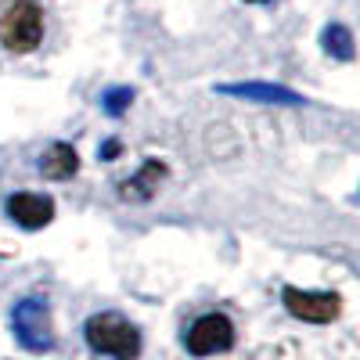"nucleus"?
<instances>
[{"label":"nucleus","mask_w":360,"mask_h":360,"mask_svg":"<svg viewBox=\"0 0 360 360\" xmlns=\"http://www.w3.org/2000/svg\"><path fill=\"white\" fill-rule=\"evenodd\" d=\"M184 346L191 356H213L227 353L234 346V324L227 314H202L184 335Z\"/></svg>","instance_id":"nucleus-5"},{"label":"nucleus","mask_w":360,"mask_h":360,"mask_svg":"<svg viewBox=\"0 0 360 360\" xmlns=\"http://www.w3.org/2000/svg\"><path fill=\"white\" fill-rule=\"evenodd\" d=\"M86 346L94 353H105L112 360H137L141 356V332L123 314H94L83 328Z\"/></svg>","instance_id":"nucleus-1"},{"label":"nucleus","mask_w":360,"mask_h":360,"mask_svg":"<svg viewBox=\"0 0 360 360\" xmlns=\"http://www.w3.org/2000/svg\"><path fill=\"white\" fill-rule=\"evenodd\" d=\"M130 105H134V90L130 86H112V90H105V94H101V108L108 115H123Z\"/></svg>","instance_id":"nucleus-11"},{"label":"nucleus","mask_w":360,"mask_h":360,"mask_svg":"<svg viewBox=\"0 0 360 360\" xmlns=\"http://www.w3.org/2000/svg\"><path fill=\"white\" fill-rule=\"evenodd\" d=\"M249 4H266V0H249Z\"/></svg>","instance_id":"nucleus-12"},{"label":"nucleus","mask_w":360,"mask_h":360,"mask_svg":"<svg viewBox=\"0 0 360 360\" xmlns=\"http://www.w3.org/2000/svg\"><path fill=\"white\" fill-rule=\"evenodd\" d=\"M44 40V15L33 0H15L0 18V44L11 54H29Z\"/></svg>","instance_id":"nucleus-3"},{"label":"nucleus","mask_w":360,"mask_h":360,"mask_svg":"<svg viewBox=\"0 0 360 360\" xmlns=\"http://www.w3.org/2000/svg\"><path fill=\"white\" fill-rule=\"evenodd\" d=\"M321 44H324V51L328 54H335L339 62H349L353 58V37H349V29L346 25H339V22H332L321 33Z\"/></svg>","instance_id":"nucleus-10"},{"label":"nucleus","mask_w":360,"mask_h":360,"mask_svg":"<svg viewBox=\"0 0 360 360\" xmlns=\"http://www.w3.org/2000/svg\"><path fill=\"white\" fill-rule=\"evenodd\" d=\"M8 217L25 231H40L54 220V198L40 191H15L8 198Z\"/></svg>","instance_id":"nucleus-6"},{"label":"nucleus","mask_w":360,"mask_h":360,"mask_svg":"<svg viewBox=\"0 0 360 360\" xmlns=\"http://www.w3.org/2000/svg\"><path fill=\"white\" fill-rule=\"evenodd\" d=\"M76 169H79V155H76V148L69 141H54L40 155V173L47 180H69Z\"/></svg>","instance_id":"nucleus-8"},{"label":"nucleus","mask_w":360,"mask_h":360,"mask_svg":"<svg viewBox=\"0 0 360 360\" xmlns=\"http://www.w3.org/2000/svg\"><path fill=\"white\" fill-rule=\"evenodd\" d=\"M162 176H166V166L155 162V159H148L134 180L119 184V195H123V198H141V202H144V198H152V195H155V188H159V180H162Z\"/></svg>","instance_id":"nucleus-9"},{"label":"nucleus","mask_w":360,"mask_h":360,"mask_svg":"<svg viewBox=\"0 0 360 360\" xmlns=\"http://www.w3.org/2000/svg\"><path fill=\"white\" fill-rule=\"evenodd\" d=\"M224 94H234V98H249V101H266V105H303V98L288 86H274V83H231V86H220Z\"/></svg>","instance_id":"nucleus-7"},{"label":"nucleus","mask_w":360,"mask_h":360,"mask_svg":"<svg viewBox=\"0 0 360 360\" xmlns=\"http://www.w3.org/2000/svg\"><path fill=\"white\" fill-rule=\"evenodd\" d=\"M11 332L22 349L29 353H51L54 349V328H51V310L44 299L29 295L11 310Z\"/></svg>","instance_id":"nucleus-2"},{"label":"nucleus","mask_w":360,"mask_h":360,"mask_svg":"<svg viewBox=\"0 0 360 360\" xmlns=\"http://www.w3.org/2000/svg\"><path fill=\"white\" fill-rule=\"evenodd\" d=\"M281 303L295 321H307V324H332L342 314V295L339 292H303L295 285H285Z\"/></svg>","instance_id":"nucleus-4"}]
</instances>
